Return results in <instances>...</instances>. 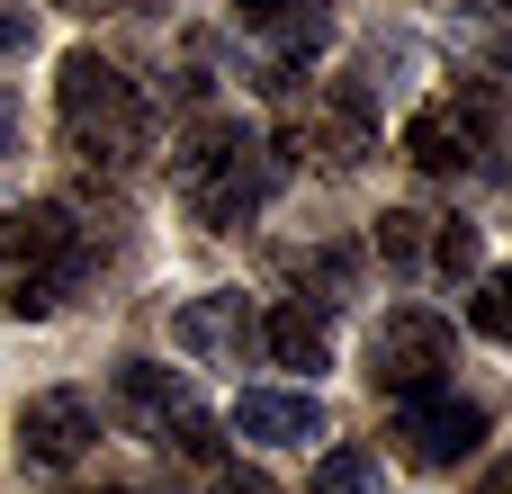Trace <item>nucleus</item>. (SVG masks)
Returning a JSON list of instances; mask_svg holds the SVG:
<instances>
[{
    "mask_svg": "<svg viewBox=\"0 0 512 494\" xmlns=\"http://www.w3.org/2000/svg\"><path fill=\"white\" fill-rule=\"evenodd\" d=\"M171 342L189 351V360H216V369H243V351H261V315L234 297V288H216V297H189L180 315H171Z\"/></svg>",
    "mask_w": 512,
    "mask_h": 494,
    "instance_id": "nucleus-10",
    "label": "nucleus"
},
{
    "mask_svg": "<svg viewBox=\"0 0 512 494\" xmlns=\"http://www.w3.org/2000/svg\"><path fill=\"white\" fill-rule=\"evenodd\" d=\"M171 189H180V207H189L207 234H234V225H252V216L270 207L279 162H270V144H261L243 117H207V126L180 135V153H171Z\"/></svg>",
    "mask_w": 512,
    "mask_h": 494,
    "instance_id": "nucleus-2",
    "label": "nucleus"
},
{
    "mask_svg": "<svg viewBox=\"0 0 512 494\" xmlns=\"http://www.w3.org/2000/svg\"><path fill=\"white\" fill-rule=\"evenodd\" d=\"M315 494H378V459L369 450H333L315 468Z\"/></svg>",
    "mask_w": 512,
    "mask_h": 494,
    "instance_id": "nucleus-14",
    "label": "nucleus"
},
{
    "mask_svg": "<svg viewBox=\"0 0 512 494\" xmlns=\"http://www.w3.org/2000/svg\"><path fill=\"white\" fill-rule=\"evenodd\" d=\"M450 360H459V333H450L441 315H423V306H405V315H387V324L369 333V387L396 396V405L450 387Z\"/></svg>",
    "mask_w": 512,
    "mask_h": 494,
    "instance_id": "nucleus-5",
    "label": "nucleus"
},
{
    "mask_svg": "<svg viewBox=\"0 0 512 494\" xmlns=\"http://www.w3.org/2000/svg\"><path fill=\"white\" fill-rule=\"evenodd\" d=\"M54 9H81V18H99V9H126V0H54Z\"/></svg>",
    "mask_w": 512,
    "mask_h": 494,
    "instance_id": "nucleus-21",
    "label": "nucleus"
},
{
    "mask_svg": "<svg viewBox=\"0 0 512 494\" xmlns=\"http://www.w3.org/2000/svg\"><path fill=\"white\" fill-rule=\"evenodd\" d=\"M261 351H270L279 369H324V360H333V333H324V315H315V306H297V297H288V306H270V315H261Z\"/></svg>",
    "mask_w": 512,
    "mask_h": 494,
    "instance_id": "nucleus-12",
    "label": "nucleus"
},
{
    "mask_svg": "<svg viewBox=\"0 0 512 494\" xmlns=\"http://www.w3.org/2000/svg\"><path fill=\"white\" fill-rule=\"evenodd\" d=\"M477 494H512V459H504V468H495V477H486Z\"/></svg>",
    "mask_w": 512,
    "mask_h": 494,
    "instance_id": "nucleus-23",
    "label": "nucleus"
},
{
    "mask_svg": "<svg viewBox=\"0 0 512 494\" xmlns=\"http://www.w3.org/2000/svg\"><path fill=\"white\" fill-rule=\"evenodd\" d=\"M27 36H36V9H9V0H0V63L27 54Z\"/></svg>",
    "mask_w": 512,
    "mask_h": 494,
    "instance_id": "nucleus-19",
    "label": "nucleus"
},
{
    "mask_svg": "<svg viewBox=\"0 0 512 494\" xmlns=\"http://www.w3.org/2000/svg\"><path fill=\"white\" fill-rule=\"evenodd\" d=\"M90 441H99V414H90V396H72V387H45V396H27V405H18V459H27V468H72Z\"/></svg>",
    "mask_w": 512,
    "mask_h": 494,
    "instance_id": "nucleus-9",
    "label": "nucleus"
},
{
    "mask_svg": "<svg viewBox=\"0 0 512 494\" xmlns=\"http://www.w3.org/2000/svg\"><path fill=\"white\" fill-rule=\"evenodd\" d=\"M54 117H63V144L99 171H126L144 144H153V117H144V90L108 63V54H63V81H54Z\"/></svg>",
    "mask_w": 512,
    "mask_h": 494,
    "instance_id": "nucleus-3",
    "label": "nucleus"
},
{
    "mask_svg": "<svg viewBox=\"0 0 512 494\" xmlns=\"http://www.w3.org/2000/svg\"><path fill=\"white\" fill-rule=\"evenodd\" d=\"M396 459L405 468H459L477 441H486V405L477 396H450V387H432V396H414V405H396Z\"/></svg>",
    "mask_w": 512,
    "mask_h": 494,
    "instance_id": "nucleus-8",
    "label": "nucleus"
},
{
    "mask_svg": "<svg viewBox=\"0 0 512 494\" xmlns=\"http://www.w3.org/2000/svg\"><path fill=\"white\" fill-rule=\"evenodd\" d=\"M234 9H243V27L270 45L279 27H297V18H315V9H333V0H234Z\"/></svg>",
    "mask_w": 512,
    "mask_h": 494,
    "instance_id": "nucleus-17",
    "label": "nucleus"
},
{
    "mask_svg": "<svg viewBox=\"0 0 512 494\" xmlns=\"http://www.w3.org/2000/svg\"><path fill=\"white\" fill-rule=\"evenodd\" d=\"M468 324H477L486 342H512V270H495V279L468 297Z\"/></svg>",
    "mask_w": 512,
    "mask_h": 494,
    "instance_id": "nucleus-15",
    "label": "nucleus"
},
{
    "mask_svg": "<svg viewBox=\"0 0 512 494\" xmlns=\"http://www.w3.org/2000/svg\"><path fill=\"white\" fill-rule=\"evenodd\" d=\"M234 432L261 441V450H306V441H324V405L315 396H288V387H252L234 405Z\"/></svg>",
    "mask_w": 512,
    "mask_h": 494,
    "instance_id": "nucleus-11",
    "label": "nucleus"
},
{
    "mask_svg": "<svg viewBox=\"0 0 512 494\" xmlns=\"http://www.w3.org/2000/svg\"><path fill=\"white\" fill-rule=\"evenodd\" d=\"M99 494H144V486H99Z\"/></svg>",
    "mask_w": 512,
    "mask_h": 494,
    "instance_id": "nucleus-24",
    "label": "nucleus"
},
{
    "mask_svg": "<svg viewBox=\"0 0 512 494\" xmlns=\"http://www.w3.org/2000/svg\"><path fill=\"white\" fill-rule=\"evenodd\" d=\"M432 270H450V279L477 270V225H441V234H432Z\"/></svg>",
    "mask_w": 512,
    "mask_h": 494,
    "instance_id": "nucleus-18",
    "label": "nucleus"
},
{
    "mask_svg": "<svg viewBox=\"0 0 512 494\" xmlns=\"http://www.w3.org/2000/svg\"><path fill=\"white\" fill-rule=\"evenodd\" d=\"M90 261H99V243H90V225H81L63 198L9 207V216H0V315H9V324H45V315L90 279Z\"/></svg>",
    "mask_w": 512,
    "mask_h": 494,
    "instance_id": "nucleus-1",
    "label": "nucleus"
},
{
    "mask_svg": "<svg viewBox=\"0 0 512 494\" xmlns=\"http://www.w3.org/2000/svg\"><path fill=\"white\" fill-rule=\"evenodd\" d=\"M117 405H126L162 450H180L189 468H216V459H225V441H216V423L198 414V396H189L171 369H153V360H126V369H117Z\"/></svg>",
    "mask_w": 512,
    "mask_h": 494,
    "instance_id": "nucleus-6",
    "label": "nucleus"
},
{
    "mask_svg": "<svg viewBox=\"0 0 512 494\" xmlns=\"http://www.w3.org/2000/svg\"><path fill=\"white\" fill-rule=\"evenodd\" d=\"M288 144H297L306 162H324V171H360V162L378 153V108H369V90H360V81L315 90V99L288 117Z\"/></svg>",
    "mask_w": 512,
    "mask_h": 494,
    "instance_id": "nucleus-7",
    "label": "nucleus"
},
{
    "mask_svg": "<svg viewBox=\"0 0 512 494\" xmlns=\"http://www.w3.org/2000/svg\"><path fill=\"white\" fill-rule=\"evenodd\" d=\"M9 144H18V108L0 99V153H9Z\"/></svg>",
    "mask_w": 512,
    "mask_h": 494,
    "instance_id": "nucleus-22",
    "label": "nucleus"
},
{
    "mask_svg": "<svg viewBox=\"0 0 512 494\" xmlns=\"http://www.w3.org/2000/svg\"><path fill=\"white\" fill-rule=\"evenodd\" d=\"M504 81H512V54H504Z\"/></svg>",
    "mask_w": 512,
    "mask_h": 494,
    "instance_id": "nucleus-25",
    "label": "nucleus"
},
{
    "mask_svg": "<svg viewBox=\"0 0 512 494\" xmlns=\"http://www.w3.org/2000/svg\"><path fill=\"white\" fill-rule=\"evenodd\" d=\"M225 494H279L270 477H225Z\"/></svg>",
    "mask_w": 512,
    "mask_h": 494,
    "instance_id": "nucleus-20",
    "label": "nucleus"
},
{
    "mask_svg": "<svg viewBox=\"0 0 512 494\" xmlns=\"http://www.w3.org/2000/svg\"><path fill=\"white\" fill-rule=\"evenodd\" d=\"M504 9H512V0H504Z\"/></svg>",
    "mask_w": 512,
    "mask_h": 494,
    "instance_id": "nucleus-26",
    "label": "nucleus"
},
{
    "mask_svg": "<svg viewBox=\"0 0 512 494\" xmlns=\"http://www.w3.org/2000/svg\"><path fill=\"white\" fill-rule=\"evenodd\" d=\"M414 252H423V216L387 207V216H378V261H387V270H414Z\"/></svg>",
    "mask_w": 512,
    "mask_h": 494,
    "instance_id": "nucleus-16",
    "label": "nucleus"
},
{
    "mask_svg": "<svg viewBox=\"0 0 512 494\" xmlns=\"http://www.w3.org/2000/svg\"><path fill=\"white\" fill-rule=\"evenodd\" d=\"M288 279L306 288L297 306H315V288H324V306H342V297L360 288V261H351L342 243H324V252H288Z\"/></svg>",
    "mask_w": 512,
    "mask_h": 494,
    "instance_id": "nucleus-13",
    "label": "nucleus"
},
{
    "mask_svg": "<svg viewBox=\"0 0 512 494\" xmlns=\"http://www.w3.org/2000/svg\"><path fill=\"white\" fill-rule=\"evenodd\" d=\"M495 144H504L495 90H441V99H423V108L405 117V162H414L423 180H468V171H486Z\"/></svg>",
    "mask_w": 512,
    "mask_h": 494,
    "instance_id": "nucleus-4",
    "label": "nucleus"
}]
</instances>
